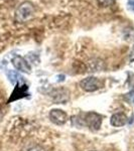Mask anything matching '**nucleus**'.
<instances>
[{"mask_svg": "<svg viewBox=\"0 0 134 151\" xmlns=\"http://www.w3.org/2000/svg\"><path fill=\"white\" fill-rule=\"evenodd\" d=\"M35 10V6L31 2H22L15 11V20L17 22H26L33 17Z\"/></svg>", "mask_w": 134, "mask_h": 151, "instance_id": "nucleus-1", "label": "nucleus"}, {"mask_svg": "<svg viewBox=\"0 0 134 151\" xmlns=\"http://www.w3.org/2000/svg\"><path fill=\"white\" fill-rule=\"evenodd\" d=\"M102 121H103V117L96 112H88L85 115V123L93 131L99 130L102 125Z\"/></svg>", "mask_w": 134, "mask_h": 151, "instance_id": "nucleus-2", "label": "nucleus"}, {"mask_svg": "<svg viewBox=\"0 0 134 151\" xmlns=\"http://www.w3.org/2000/svg\"><path fill=\"white\" fill-rule=\"evenodd\" d=\"M102 82L96 77H88L80 82V87L86 92H95L102 88Z\"/></svg>", "mask_w": 134, "mask_h": 151, "instance_id": "nucleus-3", "label": "nucleus"}, {"mask_svg": "<svg viewBox=\"0 0 134 151\" xmlns=\"http://www.w3.org/2000/svg\"><path fill=\"white\" fill-rule=\"evenodd\" d=\"M50 119L55 125H64L68 120V115L65 111L60 109H53L50 112Z\"/></svg>", "mask_w": 134, "mask_h": 151, "instance_id": "nucleus-4", "label": "nucleus"}, {"mask_svg": "<svg viewBox=\"0 0 134 151\" xmlns=\"http://www.w3.org/2000/svg\"><path fill=\"white\" fill-rule=\"evenodd\" d=\"M12 65L15 68L18 72L20 73H25V74H29L30 73V65L25 60L20 57V55H15L13 58H12Z\"/></svg>", "mask_w": 134, "mask_h": 151, "instance_id": "nucleus-5", "label": "nucleus"}, {"mask_svg": "<svg viewBox=\"0 0 134 151\" xmlns=\"http://www.w3.org/2000/svg\"><path fill=\"white\" fill-rule=\"evenodd\" d=\"M127 123V116L124 113H115L110 118V124L113 127H122Z\"/></svg>", "mask_w": 134, "mask_h": 151, "instance_id": "nucleus-6", "label": "nucleus"}, {"mask_svg": "<svg viewBox=\"0 0 134 151\" xmlns=\"http://www.w3.org/2000/svg\"><path fill=\"white\" fill-rule=\"evenodd\" d=\"M26 91H27V86H25V85H23V86H19V85H17L15 88V90L13 91V93H12L11 97L9 98L8 103H10V102H12V101H15V100H17V99H20V98L25 97L26 95H27Z\"/></svg>", "mask_w": 134, "mask_h": 151, "instance_id": "nucleus-7", "label": "nucleus"}, {"mask_svg": "<svg viewBox=\"0 0 134 151\" xmlns=\"http://www.w3.org/2000/svg\"><path fill=\"white\" fill-rule=\"evenodd\" d=\"M7 77H8L9 81H10L12 84H16L18 81L24 79V78H22L20 75L18 74V73L14 72V70H9V72L7 73Z\"/></svg>", "mask_w": 134, "mask_h": 151, "instance_id": "nucleus-8", "label": "nucleus"}, {"mask_svg": "<svg viewBox=\"0 0 134 151\" xmlns=\"http://www.w3.org/2000/svg\"><path fill=\"white\" fill-rule=\"evenodd\" d=\"M127 4H128V7L131 9L133 12H134V0H128V2H127Z\"/></svg>", "mask_w": 134, "mask_h": 151, "instance_id": "nucleus-9", "label": "nucleus"}, {"mask_svg": "<svg viewBox=\"0 0 134 151\" xmlns=\"http://www.w3.org/2000/svg\"><path fill=\"white\" fill-rule=\"evenodd\" d=\"M129 60H130V62H134V45L132 47V50H131L130 52V57H129Z\"/></svg>", "mask_w": 134, "mask_h": 151, "instance_id": "nucleus-10", "label": "nucleus"}, {"mask_svg": "<svg viewBox=\"0 0 134 151\" xmlns=\"http://www.w3.org/2000/svg\"><path fill=\"white\" fill-rule=\"evenodd\" d=\"M100 3L103 4V5H107V4H110L111 3V0H99Z\"/></svg>", "mask_w": 134, "mask_h": 151, "instance_id": "nucleus-11", "label": "nucleus"}, {"mask_svg": "<svg viewBox=\"0 0 134 151\" xmlns=\"http://www.w3.org/2000/svg\"><path fill=\"white\" fill-rule=\"evenodd\" d=\"M134 122V116H133V118H132V120L130 121V123H133Z\"/></svg>", "mask_w": 134, "mask_h": 151, "instance_id": "nucleus-12", "label": "nucleus"}]
</instances>
